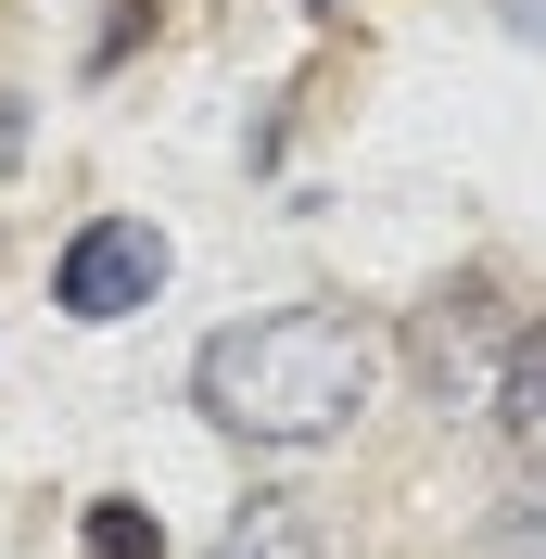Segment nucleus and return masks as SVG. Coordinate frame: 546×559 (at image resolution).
<instances>
[{"instance_id": "0eeeda50", "label": "nucleus", "mask_w": 546, "mask_h": 559, "mask_svg": "<svg viewBox=\"0 0 546 559\" xmlns=\"http://www.w3.org/2000/svg\"><path fill=\"white\" fill-rule=\"evenodd\" d=\"M496 547H509V559H546V457L521 471V496H509V509H496Z\"/></svg>"}, {"instance_id": "20e7f679", "label": "nucleus", "mask_w": 546, "mask_h": 559, "mask_svg": "<svg viewBox=\"0 0 546 559\" xmlns=\"http://www.w3.org/2000/svg\"><path fill=\"white\" fill-rule=\"evenodd\" d=\"M483 419H496L521 457H546V318L509 331V369H496V407H483Z\"/></svg>"}, {"instance_id": "f03ea898", "label": "nucleus", "mask_w": 546, "mask_h": 559, "mask_svg": "<svg viewBox=\"0 0 546 559\" xmlns=\"http://www.w3.org/2000/svg\"><path fill=\"white\" fill-rule=\"evenodd\" d=\"M509 331H521V306H509L483 267H458L432 306L407 318V369H419V394H432L444 419H483V407H496V369H509Z\"/></svg>"}, {"instance_id": "f257e3e1", "label": "nucleus", "mask_w": 546, "mask_h": 559, "mask_svg": "<svg viewBox=\"0 0 546 559\" xmlns=\"http://www.w3.org/2000/svg\"><path fill=\"white\" fill-rule=\"evenodd\" d=\"M381 382H394V344L356 306H254L191 356V407L241 445H331L381 407Z\"/></svg>"}, {"instance_id": "423d86ee", "label": "nucleus", "mask_w": 546, "mask_h": 559, "mask_svg": "<svg viewBox=\"0 0 546 559\" xmlns=\"http://www.w3.org/2000/svg\"><path fill=\"white\" fill-rule=\"evenodd\" d=\"M76 534H90V559H166V522H153L140 496H90Z\"/></svg>"}, {"instance_id": "1a4fd4ad", "label": "nucleus", "mask_w": 546, "mask_h": 559, "mask_svg": "<svg viewBox=\"0 0 546 559\" xmlns=\"http://www.w3.org/2000/svg\"><path fill=\"white\" fill-rule=\"evenodd\" d=\"M496 26H509V38H534V51H546V0H496Z\"/></svg>"}, {"instance_id": "7ed1b4c3", "label": "nucleus", "mask_w": 546, "mask_h": 559, "mask_svg": "<svg viewBox=\"0 0 546 559\" xmlns=\"http://www.w3.org/2000/svg\"><path fill=\"white\" fill-rule=\"evenodd\" d=\"M166 293V229L153 216H90L64 254H51V306L76 318V331H115V318H140Z\"/></svg>"}, {"instance_id": "39448f33", "label": "nucleus", "mask_w": 546, "mask_h": 559, "mask_svg": "<svg viewBox=\"0 0 546 559\" xmlns=\"http://www.w3.org/2000/svg\"><path fill=\"white\" fill-rule=\"evenodd\" d=\"M204 559H318V534H306V496H241V522L216 534Z\"/></svg>"}, {"instance_id": "6e6552de", "label": "nucleus", "mask_w": 546, "mask_h": 559, "mask_svg": "<svg viewBox=\"0 0 546 559\" xmlns=\"http://www.w3.org/2000/svg\"><path fill=\"white\" fill-rule=\"evenodd\" d=\"M140 13H153V0H115V26H103V51H90V64H128V38H140Z\"/></svg>"}]
</instances>
